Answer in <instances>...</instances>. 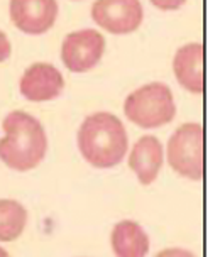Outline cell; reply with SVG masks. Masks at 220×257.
Returning <instances> with one entry per match:
<instances>
[{
	"label": "cell",
	"instance_id": "1",
	"mask_svg": "<svg viewBox=\"0 0 220 257\" xmlns=\"http://www.w3.org/2000/svg\"><path fill=\"white\" fill-rule=\"evenodd\" d=\"M2 128L6 137L0 139V159L11 169L29 171L44 159L48 137L36 117L16 110L4 118Z\"/></svg>",
	"mask_w": 220,
	"mask_h": 257
},
{
	"label": "cell",
	"instance_id": "2",
	"mask_svg": "<svg viewBox=\"0 0 220 257\" xmlns=\"http://www.w3.org/2000/svg\"><path fill=\"white\" fill-rule=\"evenodd\" d=\"M78 149L86 163L98 169L117 166L127 153V132L114 113L88 115L78 131Z\"/></svg>",
	"mask_w": 220,
	"mask_h": 257
},
{
	"label": "cell",
	"instance_id": "3",
	"mask_svg": "<svg viewBox=\"0 0 220 257\" xmlns=\"http://www.w3.org/2000/svg\"><path fill=\"white\" fill-rule=\"evenodd\" d=\"M124 112L136 125L156 128L175 118L176 105L169 86L154 81L132 91L124 102Z\"/></svg>",
	"mask_w": 220,
	"mask_h": 257
},
{
	"label": "cell",
	"instance_id": "4",
	"mask_svg": "<svg viewBox=\"0 0 220 257\" xmlns=\"http://www.w3.org/2000/svg\"><path fill=\"white\" fill-rule=\"evenodd\" d=\"M168 163L178 174L198 181L203 176V127L190 122L168 141Z\"/></svg>",
	"mask_w": 220,
	"mask_h": 257
},
{
	"label": "cell",
	"instance_id": "5",
	"mask_svg": "<svg viewBox=\"0 0 220 257\" xmlns=\"http://www.w3.org/2000/svg\"><path fill=\"white\" fill-rule=\"evenodd\" d=\"M105 51V39L98 31L83 29L68 34L61 46V59L73 73L95 68Z\"/></svg>",
	"mask_w": 220,
	"mask_h": 257
},
{
	"label": "cell",
	"instance_id": "6",
	"mask_svg": "<svg viewBox=\"0 0 220 257\" xmlns=\"http://www.w3.org/2000/svg\"><path fill=\"white\" fill-rule=\"evenodd\" d=\"M144 17L141 0H95L91 19L112 34H129L141 26Z\"/></svg>",
	"mask_w": 220,
	"mask_h": 257
},
{
	"label": "cell",
	"instance_id": "7",
	"mask_svg": "<svg viewBox=\"0 0 220 257\" xmlns=\"http://www.w3.org/2000/svg\"><path fill=\"white\" fill-rule=\"evenodd\" d=\"M11 19L24 34L38 36L49 31L58 16L56 0H11Z\"/></svg>",
	"mask_w": 220,
	"mask_h": 257
},
{
	"label": "cell",
	"instance_id": "8",
	"mask_svg": "<svg viewBox=\"0 0 220 257\" xmlns=\"http://www.w3.org/2000/svg\"><path fill=\"white\" fill-rule=\"evenodd\" d=\"M21 93L31 102H48L65 88L61 71L49 63H34L21 78Z\"/></svg>",
	"mask_w": 220,
	"mask_h": 257
},
{
	"label": "cell",
	"instance_id": "9",
	"mask_svg": "<svg viewBox=\"0 0 220 257\" xmlns=\"http://www.w3.org/2000/svg\"><path fill=\"white\" fill-rule=\"evenodd\" d=\"M176 80L191 93L203 91V46L191 43L180 48L173 59Z\"/></svg>",
	"mask_w": 220,
	"mask_h": 257
},
{
	"label": "cell",
	"instance_id": "10",
	"mask_svg": "<svg viewBox=\"0 0 220 257\" xmlns=\"http://www.w3.org/2000/svg\"><path fill=\"white\" fill-rule=\"evenodd\" d=\"M163 166V146L154 136H143L129 156V168L143 185H151Z\"/></svg>",
	"mask_w": 220,
	"mask_h": 257
},
{
	"label": "cell",
	"instance_id": "11",
	"mask_svg": "<svg viewBox=\"0 0 220 257\" xmlns=\"http://www.w3.org/2000/svg\"><path fill=\"white\" fill-rule=\"evenodd\" d=\"M116 257H144L149 250V237L139 223L132 220L119 222L110 235Z\"/></svg>",
	"mask_w": 220,
	"mask_h": 257
},
{
	"label": "cell",
	"instance_id": "12",
	"mask_svg": "<svg viewBox=\"0 0 220 257\" xmlns=\"http://www.w3.org/2000/svg\"><path fill=\"white\" fill-rule=\"evenodd\" d=\"M27 223V212L19 201L0 200V240L12 242L24 232Z\"/></svg>",
	"mask_w": 220,
	"mask_h": 257
},
{
	"label": "cell",
	"instance_id": "13",
	"mask_svg": "<svg viewBox=\"0 0 220 257\" xmlns=\"http://www.w3.org/2000/svg\"><path fill=\"white\" fill-rule=\"evenodd\" d=\"M185 2L186 0H151V4L161 11H176L185 6Z\"/></svg>",
	"mask_w": 220,
	"mask_h": 257
},
{
	"label": "cell",
	"instance_id": "14",
	"mask_svg": "<svg viewBox=\"0 0 220 257\" xmlns=\"http://www.w3.org/2000/svg\"><path fill=\"white\" fill-rule=\"evenodd\" d=\"M12 53V46H11V41L6 36V32L0 31V63L6 61V59L11 56Z\"/></svg>",
	"mask_w": 220,
	"mask_h": 257
},
{
	"label": "cell",
	"instance_id": "15",
	"mask_svg": "<svg viewBox=\"0 0 220 257\" xmlns=\"http://www.w3.org/2000/svg\"><path fill=\"white\" fill-rule=\"evenodd\" d=\"M154 257H196V255L185 249H166L161 250L159 254H156Z\"/></svg>",
	"mask_w": 220,
	"mask_h": 257
},
{
	"label": "cell",
	"instance_id": "16",
	"mask_svg": "<svg viewBox=\"0 0 220 257\" xmlns=\"http://www.w3.org/2000/svg\"><path fill=\"white\" fill-rule=\"evenodd\" d=\"M0 257H11V255L7 254L6 249H2V247H0Z\"/></svg>",
	"mask_w": 220,
	"mask_h": 257
}]
</instances>
